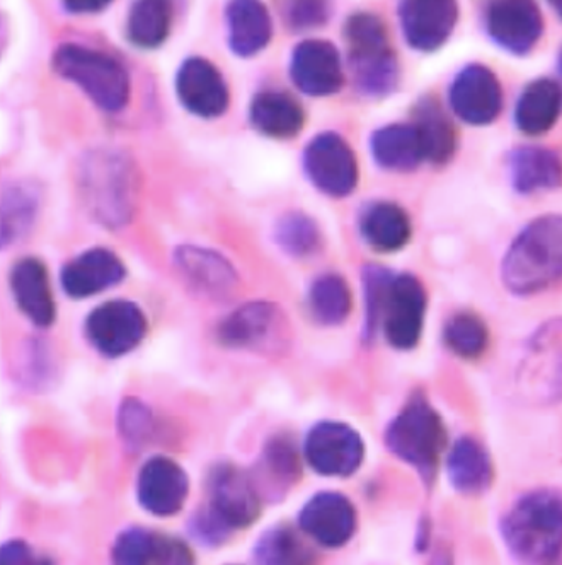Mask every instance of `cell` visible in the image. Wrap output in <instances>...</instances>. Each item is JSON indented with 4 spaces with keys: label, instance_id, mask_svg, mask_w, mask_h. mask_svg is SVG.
Instances as JSON below:
<instances>
[{
    "label": "cell",
    "instance_id": "cell-38",
    "mask_svg": "<svg viewBox=\"0 0 562 565\" xmlns=\"http://www.w3.org/2000/svg\"><path fill=\"white\" fill-rule=\"evenodd\" d=\"M154 565H196L186 543L171 536H158Z\"/></svg>",
    "mask_w": 562,
    "mask_h": 565
},
{
    "label": "cell",
    "instance_id": "cell-41",
    "mask_svg": "<svg viewBox=\"0 0 562 565\" xmlns=\"http://www.w3.org/2000/svg\"><path fill=\"white\" fill-rule=\"evenodd\" d=\"M102 8H106V2H93V0H79V2H68L67 9L72 12H96L101 11Z\"/></svg>",
    "mask_w": 562,
    "mask_h": 565
},
{
    "label": "cell",
    "instance_id": "cell-11",
    "mask_svg": "<svg viewBox=\"0 0 562 565\" xmlns=\"http://www.w3.org/2000/svg\"><path fill=\"white\" fill-rule=\"evenodd\" d=\"M450 105L468 125H489L502 108V89L491 68L473 64L462 68L450 87Z\"/></svg>",
    "mask_w": 562,
    "mask_h": 565
},
{
    "label": "cell",
    "instance_id": "cell-39",
    "mask_svg": "<svg viewBox=\"0 0 562 565\" xmlns=\"http://www.w3.org/2000/svg\"><path fill=\"white\" fill-rule=\"evenodd\" d=\"M293 26L311 28L323 23L326 20V6L317 2H304V4L293 6L292 12Z\"/></svg>",
    "mask_w": 562,
    "mask_h": 565
},
{
    "label": "cell",
    "instance_id": "cell-14",
    "mask_svg": "<svg viewBox=\"0 0 562 565\" xmlns=\"http://www.w3.org/2000/svg\"><path fill=\"white\" fill-rule=\"evenodd\" d=\"M402 31L412 49L433 52L448 40L458 20V9L454 2L426 0V2H404L399 8Z\"/></svg>",
    "mask_w": 562,
    "mask_h": 565
},
{
    "label": "cell",
    "instance_id": "cell-33",
    "mask_svg": "<svg viewBox=\"0 0 562 565\" xmlns=\"http://www.w3.org/2000/svg\"><path fill=\"white\" fill-rule=\"evenodd\" d=\"M34 209L36 199L31 190L14 186L6 193L0 205V246L9 245L23 236L33 221Z\"/></svg>",
    "mask_w": 562,
    "mask_h": 565
},
{
    "label": "cell",
    "instance_id": "cell-28",
    "mask_svg": "<svg viewBox=\"0 0 562 565\" xmlns=\"http://www.w3.org/2000/svg\"><path fill=\"white\" fill-rule=\"evenodd\" d=\"M261 565H314L315 555L311 546L289 526H277L259 539L255 548Z\"/></svg>",
    "mask_w": 562,
    "mask_h": 565
},
{
    "label": "cell",
    "instance_id": "cell-19",
    "mask_svg": "<svg viewBox=\"0 0 562 565\" xmlns=\"http://www.w3.org/2000/svg\"><path fill=\"white\" fill-rule=\"evenodd\" d=\"M11 289L19 308L37 327H48L55 320V301L48 271L36 258L18 262L11 271Z\"/></svg>",
    "mask_w": 562,
    "mask_h": 565
},
{
    "label": "cell",
    "instance_id": "cell-24",
    "mask_svg": "<svg viewBox=\"0 0 562 565\" xmlns=\"http://www.w3.org/2000/svg\"><path fill=\"white\" fill-rule=\"evenodd\" d=\"M371 151L380 167L411 171L424 161L423 142L414 125H389L371 139Z\"/></svg>",
    "mask_w": 562,
    "mask_h": 565
},
{
    "label": "cell",
    "instance_id": "cell-22",
    "mask_svg": "<svg viewBox=\"0 0 562 565\" xmlns=\"http://www.w3.org/2000/svg\"><path fill=\"white\" fill-rule=\"evenodd\" d=\"M511 185L518 193L529 195L539 190L562 185V162L551 149L523 146L510 156Z\"/></svg>",
    "mask_w": 562,
    "mask_h": 565
},
{
    "label": "cell",
    "instance_id": "cell-12",
    "mask_svg": "<svg viewBox=\"0 0 562 565\" xmlns=\"http://www.w3.org/2000/svg\"><path fill=\"white\" fill-rule=\"evenodd\" d=\"M486 30L506 52L527 55L542 36V14L533 2H495L486 9Z\"/></svg>",
    "mask_w": 562,
    "mask_h": 565
},
{
    "label": "cell",
    "instance_id": "cell-31",
    "mask_svg": "<svg viewBox=\"0 0 562 565\" xmlns=\"http://www.w3.org/2000/svg\"><path fill=\"white\" fill-rule=\"evenodd\" d=\"M273 306L267 302H251L244 306L233 315L220 328V337L227 345H251L262 335H267L268 328L273 323Z\"/></svg>",
    "mask_w": 562,
    "mask_h": 565
},
{
    "label": "cell",
    "instance_id": "cell-18",
    "mask_svg": "<svg viewBox=\"0 0 562 565\" xmlns=\"http://www.w3.org/2000/svg\"><path fill=\"white\" fill-rule=\"evenodd\" d=\"M123 277V264L115 253L94 248L65 265L62 286L72 298H87L115 286Z\"/></svg>",
    "mask_w": 562,
    "mask_h": 565
},
{
    "label": "cell",
    "instance_id": "cell-21",
    "mask_svg": "<svg viewBox=\"0 0 562 565\" xmlns=\"http://www.w3.org/2000/svg\"><path fill=\"white\" fill-rule=\"evenodd\" d=\"M562 111V89L555 81L537 79L521 90L515 124L527 136L549 132Z\"/></svg>",
    "mask_w": 562,
    "mask_h": 565
},
{
    "label": "cell",
    "instance_id": "cell-2",
    "mask_svg": "<svg viewBox=\"0 0 562 565\" xmlns=\"http://www.w3.org/2000/svg\"><path fill=\"white\" fill-rule=\"evenodd\" d=\"M502 282L530 296L562 282V215L549 214L525 227L502 260Z\"/></svg>",
    "mask_w": 562,
    "mask_h": 565
},
{
    "label": "cell",
    "instance_id": "cell-20",
    "mask_svg": "<svg viewBox=\"0 0 562 565\" xmlns=\"http://www.w3.org/2000/svg\"><path fill=\"white\" fill-rule=\"evenodd\" d=\"M450 483L461 494L479 495L491 487L495 467L487 449L474 437H461L446 458Z\"/></svg>",
    "mask_w": 562,
    "mask_h": 565
},
{
    "label": "cell",
    "instance_id": "cell-29",
    "mask_svg": "<svg viewBox=\"0 0 562 565\" xmlns=\"http://www.w3.org/2000/svg\"><path fill=\"white\" fill-rule=\"evenodd\" d=\"M309 306H311L312 317L318 323H343L352 311V292L348 284L334 274L318 277L312 284Z\"/></svg>",
    "mask_w": 562,
    "mask_h": 565
},
{
    "label": "cell",
    "instance_id": "cell-7",
    "mask_svg": "<svg viewBox=\"0 0 562 565\" xmlns=\"http://www.w3.org/2000/svg\"><path fill=\"white\" fill-rule=\"evenodd\" d=\"M89 342L109 358L127 354L142 342L147 320L142 309L130 301H109L94 309L87 318Z\"/></svg>",
    "mask_w": 562,
    "mask_h": 565
},
{
    "label": "cell",
    "instance_id": "cell-37",
    "mask_svg": "<svg viewBox=\"0 0 562 565\" xmlns=\"http://www.w3.org/2000/svg\"><path fill=\"white\" fill-rule=\"evenodd\" d=\"M267 468L278 482H293L299 477V460L292 443L285 437H278L267 449Z\"/></svg>",
    "mask_w": 562,
    "mask_h": 565
},
{
    "label": "cell",
    "instance_id": "cell-35",
    "mask_svg": "<svg viewBox=\"0 0 562 565\" xmlns=\"http://www.w3.org/2000/svg\"><path fill=\"white\" fill-rule=\"evenodd\" d=\"M181 265L193 279L198 280L199 284H206V286H229L230 279H233L229 265L208 252L184 249Z\"/></svg>",
    "mask_w": 562,
    "mask_h": 565
},
{
    "label": "cell",
    "instance_id": "cell-43",
    "mask_svg": "<svg viewBox=\"0 0 562 565\" xmlns=\"http://www.w3.org/2000/svg\"><path fill=\"white\" fill-rule=\"evenodd\" d=\"M559 72L562 74V50L561 53H559Z\"/></svg>",
    "mask_w": 562,
    "mask_h": 565
},
{
    "label": "cell",
    "instance_id": "cell-34",
    "mask_svg": "<svg viewBox=\"0 0 562 565\" xmlns=\"http://www.w3.org/2000/svg\"><path fill=\"white\" fill-rule=\"evenodd\" d=\"M158 536L142 527H131L112 546L115 565H154Z\"/></svg>",
    "mask_w": 562,
    "mask_h": 565
},
{
    "label": "cell",
    "instance_id": "cell-5",
    "mask_svg": "<svg viewBox=\"0 0 562 565\" xmlns=\"http://www.w3.org/2000/svg\"><path fill=\"white\" fill-rule=\"evenodd\" d=\"M346 42L356 83L368 95L382 96L398 84V61L379 18L356 14L346 24Z\"/></svg>",
    "mask_w": 562,
    "mask_h": 565
},
{
    "label": "cell",
    "instance_id": "cell-13",
    "mask_svg": "<svg viewBox=\"0 0 562 565\" xmlns=\"http://www.w3.org/2000/svg\"><path fill=\"white\" fill-rule=\"evenodd\" d=\"M300 526L315 542L336 548L345 545L355 533V508L345 495L321 492L302 509Z\"/></svg>",
    "mask_w": 562,
    "mask_h": 565
},
{
    "label": "cell",
    "instance_id": "cell-27",
    "mask_svg": "<svg viewBox=\"0 0 562 565\" xmlns=\"http://www.w3.org/2000/svg\"><path fill=\"white\" fill-rule=\"evenodd\" d=\"M417 127L426 161L443 164L455 151L454 127L433 99H424L417 109Z\"/></svg>",
    "mask_w": 562,
    "mask_h": 565
},
{
    "label": "cell",
    "instance_id": "cell-44",
    "mask_svg": "<svg viewBox=\"0 0 562 565\" xmlns=\"http://www.w3.org/2000/svg\"><path fill=\"white\" fill-rule=\"evenodd\" d=\"M36 565H53V564H50V562H37Z\"/></svg>",
    "mask_w": 562,
    "mask_h": 565
},
{
    "label": "cell",
    "instance_id": "cell-10",
    "mask_svg": "<svg viewBox=\"0 0 562 565\" xmlns=\"http://www.w3.org/2000/svg\"><path fill=\"white\" fill-rule=\"evenodd\" d=\"M305 170L312 183L331 196L349 195L358 181L355 154L336 134H321L309 143Z\"/></svg>",
    "mask_w": 562,
    "mask_h": 565
},
{
    "label": "cell",
    "instance_id": "cell-32",
    "mask_svg": "<svg viewBox=\"0 0 562 565\" xmlns=\"http://www.w3.org/2000/svg\"><path fill=\"white\" fill-rule=\"evenodd\" d=\"M445 342L458 358L476 359L484 354L489 343L487 327L473 313H458L445 327Z\"/></svg>",
    "mask_w": 562,
    "mask_h": 565
},
{
    "label": "cell",
    "instance_id": "cell-16",
    "mask_svg": "<svg viewBox=\"0 0 562 565\" xmlns=\"http://www.w3.org/2000/svg\"><path fill=\"white\" fill-rule=\"evenodd\" d=\"M187 489L186 471L169 458H152L140 471V504L158 516H171L181 511L187 499Z\"/></svg>",
    "mask_w": 562,
    "mask_h": 565
},
{
    "label": "cell",
    "instance_id": "cell-8",
    "mask_svg": "<svg viewBox=\"0 0 562 565\" xmlns=\"http://www.w3.org/2000/svg\"><path fill=\"white\" fill-rule=\"evenodd\" d=\"M305 457L318 473L348 477L360 468L365 446L360 434L346 424H317L305 441Z\"/></svg>",
    "mask_w": 562,
    "mask_h": 565
},
{
    "label": "cell",
    "instance_id": "cell-26",
    "mask_svg": "<svg viewBox=\"0 0 562 565\" xmlns=\"http://www.w3.org/2000/svg\"><path fill=\"white\" fill-rule=\"evenodd\" d=\"M365 239L377 252H398L411 238L408 214L396 204H377L368 209L361 223Z\"/></svg>",
    "mask_w": 562,
    "mask_h": 565
},
{
    "label": "cell",
    "instance_id": "cell-40",
    "mask_svg": "<svg viewBox=\"0 0 562 565\" xmlns=\"http://www.w3.org/2000/svg\"><path fill=\"white\" fill-rule=\"evenodd\" d=\"M0 565H36V562L23 542H9L0 546Z\"/></svg>",
    "mask_w": 562,
    "mask_h": 565
},
{
    "label": "cell",
    "instance_id": "cell-36",
    "mask_svg": "<svg viewBox=\"0 0 562 565\" xmlns=\"http://www.w3.org/2000/svg\"><path fill=\"white\" fill-rule=\"evenodd\" d=\"M278 243L292 255H307L317 245L318 233L315 224L305 215L292 214L281 221L277 231Z\"/></svg>",
    "mask_w": 562,
    "mask_h": 565
},
{
    "label": "cell",
    "instance_id": "cell-1",
    "mask_svg": "<svg viewBox=\"0 0 562 565\" xmlns=\"http://www.w3.org/2000/svg\"><path fill=\"white\" fill-rule=\"evenodd\" d=\"M501 536L521 565H545L562 554V494L540 489L521 495L501 521Z\"/></svg>",
    "mask_w": 562,
    "mask_h": 565
},
{
    "label": "cell",
    "instance_id": "cell-4",
    "mask_svg": "<svg viewBox=\"0 0 562 565\" xmlns=\"http://www.w3.org/2000/svg\"><path fill=\"white\" fill-rule=\"evenodd\" d=\"M386 441L396 457L431 479L445 449L446 430L439 412L417 396L393 418Z\"/></svg>",
    "mask_w": 562,
    "mask_h": 565
},
{
    "label": "cell",
    "instance_id": "cell-42",
    "mask_svg": "<svg viewBox=\"0 0 562 565\" xmlns=\"http://www.w3.org/2000/svg\"><path fill=\"white\" fill-rule=\"evenodd\" d=\"M552 8H554V11L558 12L559 18L562 20V2H552Z\"/></svg>",
    "mask_w": 562,
    "mask_h": 565
},
{
    "label": "cell",
    "instance_id": "cell-25",
    "mask_svg": "<svg viewBox=\"0 0 562 565\" xmlns=\"http://www.w3.org/2000/svg\"><path fill=\"white\" fill-rule=\"evenodd\" d=\"M229 40L240 57L261 52L271 40L270 12L259 2H234L227 11Z\"/></svg>",
    "mask_w": 562,
    "mask_h": 565
},
{
    "label": "cell",
    "instance_id": "cell-23",
    "mask_svg": "<svg viewBox=\"0 0 562 565\" xmlns=\"http://www.w3.org/2000/svg\"><path fill=\"white\" fill-rule=\"evenodd\" d=\"M304 109L299 102L278 90H267L256 96L251 105L255 129L274 139H290L304 127Z\"/></svg>",
    "mask_w": 562,
    "mask_h": 565
},
{
    "label": "cell",
    "instance_id": "cell-17",
    "mask_svg": "<svg viewBox=\"0 0 562 565\" xmlns=\"http://www.w3.org/2000/svg\"><path fill=\"white\" fill-rule=\"evenodd\" d=\"M292 77L299 89L311 96H327L339 90L343 68L336 46L323 40H311L296 46Z\"/></svg>",
    "mask_w": 562,
    "mask_h": 565
},
{
    "label": "cell",
    "instance_id": "cell-30",
    "mask_svg": "<svg viewBox=\"0 0 562 565\" xmlns=\"http://www.w3.org/2000/svg\"><path fill=\"white\" fill-rule=\"evenodd\" d=\"M171 6L165 2H139L128 18V39L140 49H155L167 39Z\"/></svg>",
    "mask_w": 562,
    "mask_h": 565
},
{
    "label": "cell",
    "instance_id": "cell-15",
    "mask_svg": "<svg viewBox=\"0 0 562 565\" xmlns=\"http://www.w3.org/2000/svg\"><path fill=\"white\" fill-rule=\"evenodd\" d=\"M177 95L192 114L214 118L229 106V89L224 77L210 62L190 58L177 74Z\"/></svg>",
    "mask_w": 562,
    "mask_h": 565
},
{
    "label": "cell",
    "instance_id": "cell-9",
    "mask_svg": "<svg viewBox=\"0 0 562 565\" xmlns=\"http://www.w3.org/2000/svg\"><path fill=\"white\" fill-rule=\"evenodd\" d=\"M210 514L221 526L230 532L246 527L258 520L261 504L255 483L234 465H220L212 471Z\"/></svg>",
    "mask_w": 562,
    "mask_h": 565
},
{
    "label": "cell",
    "instance_id": "cell-6",
    "mask_svg": "<svg viewBox=\"0 0 562 565\" xmlns=\"http://www.w3.org/2000/svg\"><path fill=\"white\" fill-rule=\"evenodd\" d=\"M426 313V292L417 277H392L383 299V332L390 345L396 349L417 348L423 333Z\"/></svg>",
    "mask_w": 562,
    "mask_h": 565
},
{
    "label": "cell",
    "instance_id": "cell-3",
    "mask_svg": "<svg viewBox=\"0 0 562 565\" xmlns=\"http://www.w3.org/2000/svg\"><path fill=\"white\" fill-rule=\"evenodd\" d=\"M55 71L83 87L96 105L117 114L130 98V79L117 58L80 45H64L53 57Z\"/></svg>",
    "mask_w": 562,
    "mask_h": 565
}]
</instances>
